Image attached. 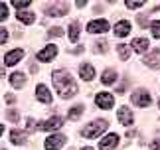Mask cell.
I'll return each instance as SVG.
<instances>
[{
  "label": "cell",
  "mask_w": 160,
  "mask_h": 150,
  "mask_svg": "<svg viewBox=\"0 0 160 150\" xmlns=\"http://www.w3.org/2000/svg\"><path fill=\"white\" fill-rule=\"evenodd\" d=\"M12 6H14L16 10H22V8H28L30 2H26V0H20V2H18V0H14V2H12Z\"/></svg>",
  "instance_id": "cell-27"
},
{
  "label": "cell",
  "mask_w": 160,
  "mask_h": 150,
  "mask_svg": "<svg viewBox=\"0 0 160 150\" xmlns=\"http://www.w3.org/2000/svg\"><path fill=\"white\" fill-rule=\"evenodd\" d=\"M61 127H63V118H61V117H52V118H48V121L40 122L42 130H58Z\"/></svg>",
  "instance_id": "cell-6"
},
{
  "label": "cell",
  "mask_w": 160,
  "mask_h": 150,
  "mask_svg": "<svg viewBox=\"0 0 160 150\" xmlns=\"http://www.w3.org/2000/svg\"><path fill=\"white\" fill-rule=\"evenodd\" d=\"M128 32H131V22H127V20L117 22V26H115V36L125 38V36H128Z\"/></svg>",
  "instance_id": "cell-12"
},
{
  "label": "cell",
  "mask_w": 160,
  "mask_h": 150,
  "mask_svg": "<svg viewBox=\"0 0 160 150\" xmlns=\"http://www.w3.org/2000/svg\"><path fill=\"white\" fill-rule=\"evenodd\" d=\"M2 150H4V148H2Z\"/></svg>",
  "instance_id": "cell-38"
},
{
  "label": "cell",
  "mask_w": 160,
  "mask_h": 150,
  "mask_svg": "<svg viewBox=\"0 0 160 150\" xmlns=\"http://www.w3.org/2000/svg\"><path fill=\"white\" fill-rule=\"evenodd\" d=\"M117 144H119V134H107L105 138L99 142V148L101 150H115Z\"/></svg>",
  "instance_id": "cell-8"
},
{
  "label": "cell",
  "mask_w": 160,
  "mask_h": 150,
  "mask_svg": "<svg viewBox=\"0 0 160 150\" xmlns=\"http://www.w3.org/2000/svg\"><path fill=\"white\" fill-rule=\"evenodd\" d=\"M28 132H32V130H36V121L34 118H28V127H26Z\"/></svg>",
  "instance_id": "cell-31"
},
{
  "label": "cell",
  "mask_w": 160,
  "mask_h": 150,
  "mask_svg": "<svg viewBox=\"0 0 160 150\" xmlns=\"http://www.w3.org/2000/svg\"><path fill=\"white\" fill-rule=\"evenodd\" d=\"M6 101H8V103H14V95H6Z\"/></svg>",
  "instance_id": "cell-35"
},
{
  "label": "cell",
  "mask_w": 160,
  "mask_h": 150,
  "mask_svg": "<svg viewBox=\"0 0 160 150\" xmlns=\"http://www.w3.org/2000/svg\"><path fill=\"white\" fill-rule=\"evenodd\" d=\"M101 81H103V83H105V85H111V83H115V81H117V73H115L113 69H107L105 73H103Z\"/></svg>",
  "instance_id": "cell-20"
},
{
  "label": "cell",
  "mask_w": 160,
  "mask_h": 150,
  "mask_svg": "<svg viewBox=\"0 0 160 150\" xmlns=\"http://www.w3.org/2000/svg\"><path fill=\"white\" fill-rule=\"evenodd\" d=\"M65 12H67V4H65V2L52 4L50 8H48V14H50V16H63Z\"/></svg>",
  "instance_id": "cell-16"
},
{
  "label": "cell",
  "mask_w": 160,
  "mask_h": 150,
  "mask_svg": "<svg viewBox=\"0 0 160 150\" xmlns=\"http://www.w3.org/2000/svg\"><path fill=\"white\" fill-rule=\"evenodd\" d=\"M16 18H18L20 22H24V24H32L36 16L32 14V12H18V14H16Z\"/></svg>",
  "instance_id": "cell-22"
},
{
  "label": "cell",
  "mask_w": 160,
  "mask_h": 150,
  "mask_svg": "<svg viewBox=\"0 0 160 150\" xmlns=\"http://www.w3.org/2000/svg\"><path fill=\"white\" fill-rule=\"evenodd\" d=\"M142 2H127V8H140Z\"/></svg>",
  "instance_id": "cell-33"
},
{
  "label": "cell",
  "mask_w": 160,
  "mask_h": 150,
  "mask_svg": "<svg viewBox=\"0 0 160 150\" xmlns=\"http://www.w3.org/2000/svg\"><path fill=\"white\" fill-rule=\"evenodd\" d=\"M81 150H95V148H91V146H87V148H81Z\"/></svg>",
  "instance_id": "cell-37"
},
{
  "label": "cell",
  "mask_w": 160,
  "mask_h": 150,
  "mask_svg": "<svg viewBox=\"0 0 160 150\" xmlns=\"http://www.w3.org/2000/svg\"><path fill=\"white\" fill-rule=\"evenodd\" d=\"M117 49H119L121 59H122V61H128V58H131V48L125 46V43H119V46H117Z\"/></svg>",
  "instance_id": "cell-21"
},
{
  "label": "cell",
  "mask_w": 160,
  "mask_h": 150,
  "mask_svg": "<svg viewBox=\"0 0 160 150\" xmlns=\"http://www.w3.org/2000/svg\"><path fill=\"white\" fill-rule=\"evenodd\" d=\"M150 30H152V36L154 38H160V20H154L150 24Z\"/></svg>",
  "instance_id": "cell-25"
},
{
  "label": "cell",
  "mask_w": 160,
  "mask_h": 150,
  "mask_svg": "<svg viewBox=\"0 0 160 150\" xmlns=\"http://www.w3.org/2000/svg\"><path fill=\"white\" fill-rule=\"evenodd\" d=\"M144 63L152 67V69H158L160 67V49H156V52H152L150 55H146L144 58Z\"/></svg>",
  "instance_id": "cell-13"
},
{
  "label": "cell",
  "mask_w": 160,
  "mask_h": 150,
  "mask_svg": "<svg viewBox=\"0 0 160 150\" xmlns=\"http://www.w3.org/2000/svg\"><path fill=\"white\" fill-rule=\"evenodd\" d=\"M8 18V6H6L4 2H0V22L6 20Z\"/></svg>",
  "instance_id": "cell-26"
},
{
  "label": "cell",
  "mask_w": 160,
  "mask_h": 150,
  "mask_svg": "<svg viewBox=\"0 0 160 150\" xmlns=\"http://www.w3.org/2000/svg\"><path fill=\"white\" fill-rule=\"evenodd\" d=\"M10 83H12V87H16V89H22L24 85H26V75L24 73H12L10 75Z\"/></svg>",
  "instance_id": "cell-17"
},
{
  "label": "cell",
  "mask_w": 160,
  "mask_h": 150,
  "mask_svg": "<svg viewBox=\"0 0 160 150\" xmlns=\"http://www.w3.org/2000/svg\"><path fill=\"white\" fill-rule=\"evenodd\" d=\"M55 53H58V48H55V46H46L42 52H38L36 59H38V61H50V59L55 58Z\"/></svg>",
  "instance_id": "cell-9"
},
{
  "label": "cell",
  "mask_w": 160,
  "mask_h": 150,
  "mask_svg": "<svg viewBox=\"0 0 160 150\" xmlns=\"http://www.w3.org/2000/svg\"><path fill=\"white\" fill-rule=\"evenodd\" d=\"M95 103L99 105V109H113V105H115V97L111 95V93H97Z\"/></svg>",
  "instance_id": "cell-3"
},
{
  "label": "cell",
  "mask_w": 160,
  "mask_h": 150,
  "mask_svg": "<svg viewBox=\"0 0 160 150\" xmlns=\"http://www.w3.org/2000/svg\"><path fill=\"white\" fill-rule=\"evenodd\" d=\"M81 115H83V107H81V105H77V107H73V109L69 111V115H67V118L75 121V118H79Z\"/></svg>",
  "instance_id": "cell-24"
},
{
  "label": "cell",
  "mask_w": 160,
  "mask_h": 150,
  "mask_svg": "<svg viewBox=\"0 0 160 150\" xmlns=\"http://www.w3.org/2000/svg\"><path fill=\"white\" fill-rule=\"evenodd\" d=\"M79 75H81L85 81H91V79L95 77V69H93V65H91V63L81 65V67H79Z\"/></svg>",
  "instance_id": "cell-18"
},
{
  "label": "cell",
  "mask_w": 160,
  "mask_h": 150,
  "mask_svg": "<svg viewBox=\"0 0 160 150\" xmlns=\"http://www.w3.org/2000/svg\"><path fill=\"white\" fill-rule=\"evenodd\" d=\"M10 142L12 144H24V142H26V132H22V130H12Z\"/></svg>",
  "instance_id": "cell-19"
},
{
  "label": "cell",
  "mask_w": 160,
  "mask_h": 150,
  "mask_svg": "<svg viewBox=\"0 0 160 150\" xmlns=\"http://www.w3.org/2000/svg\"><path fill=\"white\" fill-rule=\"evenodd\" d=\"M105 130H107V121L99 118V121L89 122L87 127H85V128L81 130V134L85 136V138H95V136H99L101 132H105Z\"/></svg>",
  "instance_id": "cell-2"
},
{
  "label": "cell",
  "mask_w": 160,
  "mask_h": 150,
  "mask_svg": "<svg viewBox=\"0 0 160 150\" xmlns=\"http://www.w3.org/2000/svg\"><path fill=\"white\" fill-rule=\"evenodd\" d=\"M6 40H8V32H6L4 28H0V46H2Z\"/></svg>",
  "instance_id": "cell-30"
},
{
  "label": "cell",
  "mask_w": 160,
  "mask_h": 150,
  "mask_svg": "<svg viewBox=\"0 0 160 150\" xmlns=\"http://www.w3.org/2000/svg\"><path fill=\"white\" fill-rule=\"evenodd\" d=\"M119 121H121V124H125V127L132 124V112H131L128 107H121L119 109Z\"/></svg>",
  "instance_id": "cell-14"
},
{
  "label": "cell",
  "mask_w": 160,
  "mask_h": 150,
  "mask_svg": "<svg viewBox=\"0 0 160 150\" xmlns=\"http://www.w3.org/2000/svg\"><path fill=\"white\" fill-rule=\"evenodd\" d=\"M52 81H53V87H55V91L59 93L61 99H71V97H75V93H77V83L73 81V77H71V75L67 73L65 69L53 71Z\"/></svg>",
  "instance_id": "cell-1"
},
{
  "label": "cell",
  "mask_w": 160,
  "mask_h": 150,
  "mask_svg": "<svg viewBox=\"0 0 160 150\" xmlns=\"http://www.w3.org/2000/svg\"><path fill=\"white\" fill-rule=\"evenodd\" d=\"M148 40H146V38H137V40H132V49L137 53H144L146 49H148Z\"/></svg>",
  "instance_id": "cell-15"
},
{
  "label": "cell",
  "mask_w": 160,
  "mask_h": 150,
  "mask_svg": "<svg viewBox=\"0 0 160 150\" xmlns=\"http://www.w3.org/2000/svg\"><path fill=\"white\" fill-rule=\"evenodd\" d=\"M36 97H38V101L46 103V105L52 103V93L48 91L46 85H38V87H36Z\"/></svg>",
  "instance_id": "cell-10"
},
{
  "label": "cell",
  "mask_w": 160,
  "mask_h": 150,
  "mask_svg": "<svg viewBox=\"0 0 160 150\" xmlns=\"http://www.w3.org/2000/svg\"><path fill=\"white\" fill-rule=\"evenodd\" d=\"M150 148L152 150H160V140H152L150 142Z\"/></svg>",
  "instance_id": "cell-34"
},
{
  "label": "cell",
  "mask_w": 160,
  "mask_h": 150,
  "mask_svg": "<svg viewBox=\"0 0 160 150\" xmlns=\"http://www.w3.org/2000/svg\"><path fill=\"white\" fill-rule=\"evenodd\" d=\"M50 36H53V38H58V36H63V30L55 26V28H52V30H50Z\"/></svg>",
  "instance_id": "cell-29"
},
{
  "label": "cell",
  "mask_w": 160,
  "mask_h": 150,
  "mask_svg": "<svg viewBox=\"0 0 160 150\" xmlns=\"http://www.w3.org/2000/svg\"><path fill=\"white\" fill-rule=\"evenodd\" d=\"M4 132V124H0V134H2Z\"/></svg>",
  "instance_id": "cell-36"
},
{
  "label": "cell",
  "mask_w": 160,
  "mask_h": 150,
  "mask_svg": "<svg viewBox=\"0 0 160 150\" xmlns=\"http://www.w3.org/2000/svg\"><path fill=\"white\" fill-rule=\"evenodd\" d=\"M69 40L71 42L79 40V22H71V26H69Z\"/></svg>",
  "instance_id": "cell-23"
},
{
  "label": "cell",
  "mask_w": 160,
  "mask_h": 150,
  "mask_svg": "<svg viewBox=\"0 0 160 150\" xmlns=\"http://www.w3.org/2000/svg\"><path fill=\"white\" fill-rule=\"evenodd\" d=\"M150 101H152V99H150V95H148V93H146V91H134L132 93V103L134 105H137V107H148V105H150Z\"/></svg>",
  "instance_id": "cell-4"
},
{
  "label": "cell",
  "mask_w": 160,
  "mask_h": 150,
  "mask_svg": "<svg viewBox=\"0 0 160 150\" xmlns=\"http://www.w3.org/2000/svg\"><path fill=\"white\" fill-rule=\"evenodd\" d=\"M65 136L63 134H52L50 138L46 140V150H58V148H61L65 144Z\"/></svg>",
  "instance_id": "cell-5"
},
{
  "label": "cell",
  "mask_w": 160,
  "mask_h": 150,
  "mask_svg": "<svg viewBox=\"0 0 160 150\" xmlns=\"http://www.w3.org/2000/svg\"><path fill=\"white\" fill-rule=\"evenodd\" d=\"M87 30L91 34H105V32H109V22L107 20H93V22H89Z\"/></svg>",
  "instance_id": "cell-7"
},
{
  "label": "cell",
  "mask_w": 160,
  "mask_h": 150,
  "mask_svg": "<svg viewBox=\"0 0 160 150\" xmlns=\"http://www.w3.org/2000/svg\"><path fill=\"white\" fill-rule=\"evenodd\" d=\"M95 46H97L95 49H99V52H105V49H107V42H97Z\"/></svg>",
  "instance_id": "cell-32"
},
{
  "label": "cell",
  "mask_w": 160,
  "mask_h": 150,
  "mask_svg": "<svg viewBox=\"0 0 160 150\" xmlns=\"http://www.w3.org/2000/svg\"><path fill=\"white\" fill-rule=\"evenodd\" d=\"M22 58H24V52H22V49H12V52L6 53L4 61H6V65H16Z\"/></svg>",
  "instance_id": "cell-11"
},
{
  "label": "cell",
  "mask_w": 160,
  "mask_h": 150,
  "mask_svg": "<svg viewBox=\"0 0 160 150\" xmlns=\"http://www.w3.org/2000/svg\"><path fill=\"white\" fill-rule=\"evenodd\" d=\"M8 118H10V121H14V122H18V121H20V112H16V111H8Z\"/></svg>",
  "instance_id": "cell-28"
}]
</instances>
